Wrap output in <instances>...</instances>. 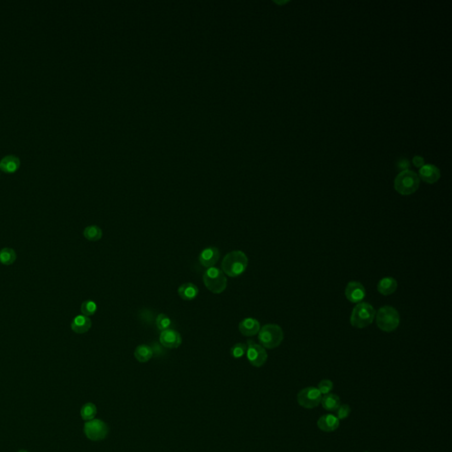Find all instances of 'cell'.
<instances>
[{
	"label": "cell",
	"mask_w": 452,
	"mask_h": 452,
	"mask_svg": "<svg viewBox=\"0 0 452 452\" xmlns=\"http://www.w3.org/2000/svg\"><path fill=\"white\" fill-rule=\"evenodd\" d=\"M20 158L14 155L6 156L0 161V169L7 173H13L14 171H16L20 167Z\"/></svg>",
	"instance_id": "cell-18"
},
{
	"label": "cell",
	"mask_w": 452,
	"mask_h": 452,
	"mask_svg": "<svg viewBox=\"0 0 452 452\" xmlns=\"http://www.w3.org/2000/svg\"><path fill=\"white\" fill-rule=\"evenodd\" d=\"M96 413H97L96 407L93 403L85 404L81 409V416L82 419H84L86 421L95 419Z\"/></svg>",
	"instance_id": "cell-24"
},
{
	"label": "cell",
	"mask_w": 452,
	"mask_h": 452,
	"mask_svg": "<svg viewBox=\"0 0 452 452\" xmlns=\"http://www.w3.org/2000/svg\"><path fill=\"white\" fill-rule=\"evenodd\" d=\"M83 430L87 438L95 442L105 439L109 433L107 424L98 419H93L87 421Z\"/></svg>",
	"instance_id": "cell-7"
},
{
	"label": "cell",
	"mask_w": 452,
	"mask_h": 452,
	"mask_svg": "<svg viewBox=\"0 0 452 452\" xmlns=\"http://www.w3.org/2000/svg\"><path fill=\"white\" fill-rule=\"evenodd\" d=\"M413 163L416 167L421 168L424 165V159L419 156H416L413 158Z\"/></svg>",
	"instance_id": "cell-30"
},
{
	"label": "cell",
	"mask_w": 452,
	"mask_h": 452,
	"mask_svg": "<svg viewBox=\"0 0 452 452\" xmlns=\"http://www.w3.org/2000/svg\"><path fill=\"white\" fill-rule=\"evenodd\" d=\"M159 341L163 346L168 349H176L182 344L181 334L173 329L162 331Z\"/></svg>",
	"instance_id": "cell-11"
},
{
	"label": "cell",
	"mask_w": 452,
	"mask_h": 452,
	"mask_svg": "<svg viewBox=\"0 0 452 452\" xmlns=\"http://www.w3.org/2000/svg\"><path fill=\"white\" fill-rule=\"evenodd\" d=\"M219 249L216 246H209L200 252L198 259H199L200 265L204 268L209 269V268L216 265V262L219 261Z\"/></svg>",
	"instance_id": "cell-12"
},
{
	"label": "cell",
	"mask_w": 452,
	"mask_h": 452,
	"mask_svg": "<svg viewBox=\"0 0 452 452\" xmlns=\"http://www.w3.org/2000/svg\"><path fill=\"white\" fill-rule=\"evenodd\" d=\"M350 413V408L348 405L339 406L337 409V418L338 419H346Z\"/></svg>",
	"instance_id": "cell-29"
},
{
	"label": "cell",
	"mask_w": 452,
	"mask_h": 452,
	"mask_svg": "<svg viewBox=\"0 0 452 452\" xmlns=\"http://www.w3.org/2000/svg\"><path fill=\"white\" fill-rule=\"evenodd\" d=\"M397 289V282L393 278H384L377 285V291L384 296L391 295Z\"/></svg>",
	"instance_id": "cell-19"
},
{
	"label": "cell",
	"mask_w": 452,
	"mask_h": 452,
	"mask_svg": "<svg viewBox=\"0 0 452 452\" xmlns=\"http://www.w3.org/2000/svg\"><path fill=\"white\" fill-rule=\"evenodd\" d=\"M92 321L90 318L85 315H77L72 319L71 329L77 334H84L91 329Z\"/></svg>",
	"instance_id": "cell-15"
},
{
	"label": "cell",
	"mask_w": 452,
	"mask_h": 452,
	"mask_svg": "<svg viewBox=\"0 0 452 452\" xmlns=\"http://www.w3.org/2000/svg\"><path fill=\"white\" fill-rule=\"evenodd\" d=\"M333 389V383L331 380H322L318 385V390L321 394H329Z\"/></svg>",
	"instance_id": "cell-28"
},
{
	"label": "cell",
	"mask_w": 452,
	"mask_h": 452,
	"mask_svg": "<svg viewBox=\"0 0 452 452\" xmlns=\"http://www.w3.org/2000/svg\"><path fill=\"white\" fill-rule=\"evenodd\" d=\"M317 426L323 432H333L339 426V419L332 414H326L318 419Z\"/></svg>",
	"instance_id": "cell-16"
},
{
	"label": "cell",
	"mask_w": 452,
	"mask_h": 452,
	"mask_svg": "<svg viewBox=\"0 0 452 452\" xmlns=\"http://www.w3.org/2000/svg\"><path fill=\"white\" fill-rule=\"evenodd\" d=\"M178 294L183 300L191 302L199 294V289L193 283H185L178 289Z\"/></svg>",
	"instance_id": "cell-17"
},
{
	"label": "cell",
	"mask_w": 452,
	"mask_h": 452,
	"mask_svg": "<svg viewBox=\"0 0 452 452\" xmlns=\"http://www.w3.org/2000/svg\"><path fill=\"white\" fill-rule=\"evenodd\" d=\"M83 236L89 241H98L102 239L103 231L99 226L89 225L83 231Z\"/></svg>",
	"instance_id": "cell-22"
},
{
	"label": "cell",
	"mask_w": 452,
	"mask_h": 452,
	"mask_svg": "<svg viewBox=\"0 0 452 452\" xmlns=\"http://www.w3.org/2000/svg\"><path fill=\"white\" fill-rule=\"evenodd\" d=\"M247 349H246V358L249 363L253 367H261L266 363L268 360V354L265 348L262 347L261 344H256L254 341H247Z\"/></svg>",
	"instance_id": "cell-9"
},
{
	"label": "cell",
	"mask_w": 452,
	"mask_h": 452,
	"mask_svg": "<svg viewBox=\"0 0 452 452\" xmlns=\"http://www.w3.org/2000/svg\"><path fill=\"white\" fill-rule=\"evenodd\" d=\"M344 294L349 302L359 304L366 297V289L361 283L351 281L346 285Z\"/></svg>",
	"instance_id": "cell-10"
},
{
	"label": "cell",
	"mask_w": 452,
	"mask_h": 452,
	"mask_svg": "<svg viewBox=\"0 0 452 452\" xmlns=\"http://www.w3.org/2000/svg\"><path fill=\"white\" fill-rule=\"evenodd\" d=\"M419 178L428 184L436 183V181H438L440 176H441L439 169L432 164L423 165L419 170Z\"/></svg>",
	"instance_id": "cell-14"
},
{
	"label": "cell",
	"mask_w": 452,
	"mask_h": 452,
	"mask_svg": "<svg viewBox=\"0 0 452 452\" xmlns=\"http://www.w3.org/2000/svg\"><path fill=\"white\" fill-rule=\"evenodd\" d=\"M156 325L158 327V330L162 331L170 330L172 326V321L170 320V318L165 314H159L156 319Z\"/></svg>",
	"instance_id": "cell-25"
},
{
	"label": "cell",
	"mask_w": 452,
	"mask_h": 452,
	"mask_svg": "<svg viewBox=\"0 0 452 452\" xmlns=\"http://www.w3.org/2000/svg\"><path fill=\"white\" fill-rule=\"evenodd\" d=\"M246 349H247V345L246 344L237 343L233 345V347L231 348L230 354L234 359H240L246 354Z\"/></svg>",
	"instance_id": "cell-27"
},
{
	"label": "cell",
	"mask_w": 452,
	"mask_h": 452,
	"mask_svg": "<svg viewBox=\"0 0 452 452\" xmlns=\"http://www.w3.org/2000/svg\"><path fill=\"white\" fill-rule=\"evenodd\" d=\"M297 400L300 407L307 409H313L321 403V393L317 388L308 387L298 392Z\"/></svg>",
	"instance_id": "cell-8"
},
{
	"label": "cell",
	"mask_w": 452,
	"mask_h": 452,
	"mask_svg": "<svg viewBox=\"0 0 452 452\" xmlns=\"http://www.w3.org/2000/svg\"><path fill=\"white\" fill-rule=\"evenodd\" d=\"M397 167L399 168L400 170H408L409 163H408V161L406 160V159H403V160L399 161V162L397 163ZM403 170H402V171H403Z\"/></svg>",
	"instance_id": "cell-31"
},
{
	"label": "cell",
	"mask_w": 452,
	"mask_h": 452,
	"mask_svg": "<svg viewBox=\"0 0 452 452\" xmlns=\"http://www.w3.org/2000/svg\"><path fill=\"white\" fill-rule=\"evenodd\" d=\"M204 285L214 294H220L227 287V279L222 269L211 267L206 269L203 275Z\"/></svg>",
	"instance_id": "cell-6"
},
{
	"label": "cell",
	"mask_w": 452,
	"mask_h": 452,
	"mask_svg": "<svg viewBox=\"0 0 452 452\" xmlns=\"http://www.w3.org/2000/svg\"><path fill=\"white\" fill-rule=\"evenodd\" d=\"M18 452H29L27 451V450H24V449H21V450H19Z\"/></svg>",
	"instance_id": "cell-32"
},
{
	"label": "cell",
	"mask_w": 452,
	"mask_h": 452,
	"mask_svg": "<svg viewBox=\"0 0 452 452\" xmlns=\"http://www.w3.org/2000/svg\"><path fill=\"white\" fill-rule=\"evenodd\" d=\"M261 325L255 318H246L239 322V331L243 336L254 337L259 333Z\"/></svg>",
	"instance_id": "cell-13"
},
{
	"label": "cell",
	"mask_w": 452,
	"mask_h": 452,
	"mask_svg": "<svg viewBox=\"0 0 452 452\" xmlns=\"http://www.w3.org/2000/svg\"><path fill=\"white\" fill-rule=\"evenodd\" d=\"M321 403L325 410L334 412L340 406V399L335 394H326L323 397H321Z\"/></svg>",
	"instance_id": "cell-21"
},
{
	"label": "cell",
	"mask_w": 452,
	"mask_h": 452,
	"mask_svg": "<svg viewBox=\"0 0 452 452\" xmlns=\"http://www.w3.org/2000/svg\"><path fill=\"white\" fill-rule=\"evenodd\" d=\"M96 310H97V305L95 302H93L91 299L85 300L82 303V307H81L82 315L88 316V317L95 315Z\"/></svg>",
	"instance_id": "cell-26"
},
{
	"label": "cell",
	"mask_w": 452,
	"mask_h": 452,
	"mask_svg": "<svg viewBox=\"0 0 452 452\" xmlns=\"http://www.w3.org/2000/svg\"><path fill=\"white\" fill-rule=\"evenodd\" d=\"M16 252L10 247H5L0 250V263L5 266H10L16 261Z\"/></svg>",
	"instance_id": "cell-23"
},
{
	"label": "cell",
	"mask_w": 452,
	"mask_h": 452,
	"mask_svg": "<svg viewBox=\"0 0 452 452\" xmlns=\"http://www.w3.org/2000/svg\"><path fill=\"white\" fill-rule=\"evenodd\" d=\"M376 324L381 331L392 332L399 326L400 315L396 308L390 306L381 308L376 314Z\"/></svg>",
	"instance_id": "cell-5"
},
{
	"label": "cell",
	"mask_w": 452,
	"mask_h": 452,
	"mask_svg": "<svg viewBox=\"0 0 452 452\" xmlns=\"http://www.w3.org/2000/svg\"><path fill=\"white\" fill-rule=\"evenodd\" d=\"M376 312L367 302H361L353 309L350 321L351 326L357 329H364L372 324Z\"/></svg>",
	"instance_id": "cell-2"
},
{
	"label": "cell",
	"mask_w": 452,
	"mask_h": 452,
	"mask_svg": "<svg viewBox=\"0 0 452 452\" xmlns=\"http://www.w3.org/2000/svg\"><path fill=\"white\" fill-rule=\"evenodd\" d=\"M248 258L245 253L235 250L228 253L221 263L222 271L231 278H237L246 271Z\"/></svg>",
	"instance_id": "cell-1"
},
{
	"label": "cell",
	"mask_w": 452,
	"mask_h": 452,
	"mask_svg": "<svg viewBox=\"0 0 452 452\" xmlns=\"http://www.w3.org/2000/svg\"><path fill=\"white\" fill-rule=\"evenodd\" d=\"M258 339L262 347L274 349L284 340V331L279 325L266 324L260 329Z\"/></svg>",
	"instance_id": "cell-4"
},
{
	"label": "cell",
	"mask_w": 452,
	"mask_h": 452,
	"mask_svg": "<svg viewBox=\"0 0 452 452\" xmlns=\"http://www.w3.org/2000/svg\"><path fill=\"white\" fill-rule=\"evenodd\" d=\"M135 357L139 362L145 363L153 357V350L147 344H140L135 348Z\"/></svg>",
	"instance_id": "cell-20"
},
{
	"label": "cell",
	"mask_w": 452,
	"mask_h": 452,
	"mask_svg": "<svg viewBox=\"0 0 452 452\" xmlns=\"http://www.w3.org/2000/svg\"><path fill=\"white\" fill-rule=\"evenodd\" d=\"M419 178L413 170L401 171L394 181V188L402 195H410L415 193L419 187Z\"/></svg>",
	"instance_id": "cell-3"
}]
</instances>
